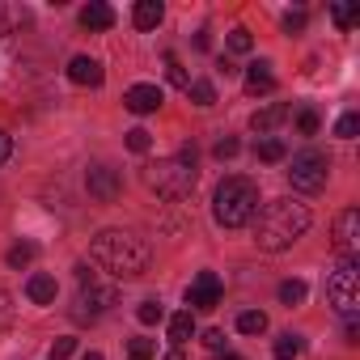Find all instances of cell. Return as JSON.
<instances>
[{
  "mask_svg": "<svg viewBox=\"0 0 360 360\" xmlns=\"http://www.w3.org/2000/svg\"><path fill=\"white\" fill-rule=\"evenodd\" d=\"M9 157H13V140H9V136H5V131H0V165H5V161H9Z\"/></svg>",
  "mask_w": 360,
  "mask_h": 360,
  "instance_id": "obj_38",
  "label": "cell"
},
{
  "mask_svg": "<svg viewBox=\"0 0 360 360\" xmlns=\"http://www.w3.org/2000/svg\"><path fill=\"white\" fill-rule=\"evenodd\" d=\"M148 246L136 238V233H127V229H102L98 238H94V263L98 267H106L115 280H136V276H144L148 271Z\"/></svg>",
  "mask_w": 360,
  "mask_h": 360,
  "instance_id": "obj_2",
  "label": "cell"
},
{
  "mask_svg": "<svg viewBox=\"0 0 360 360\" xmlns=\"http://www.w3.org/2000/svg\"><path fill=\"white\" fill-rule=\"evenodd\" d=\"M225 47H229L233 56H250V47H255V39H250V30H246V26H233V30L225 34Z\"/></svg>",
  "mask_w": 360,
  "mask_h": 360,
  "instance_id": "obj_20",
  "label": "cell"
},
{
  "mask_svg": "<svg viewBox=\"0 0 360 360\" xmlns=\"http://www.w3.org/2000/svg\"><path fill=\"white\" fill-rule=\"evenodd\" d=\"M280 301L284 305H301L305 301V280H284L280 284Z\"/></svg>",
  "mask_w": 360,
  "mask_h": 360,
  "instance_id": "obj_26",
  "label": "cell"
},
{
  "mask_svg": "<svg viewBox=\"0 0 360 360\" xmlns=\"http://www.w3.org/2000/svg\"><path fill=\"white\" fill-rule=\"evenodd\" d=\"M81 360H102V352H85V356H81Z\"/></svg>",
  "mask_w": 360,
  "mask_h": 360,
  "instance_id": "obj_42",
  "label": "cell"
},
{
  "mask_svg": "<svg viewBox=\"0 0 360 360\" xmlns=\"http://www.w3.org/2000/svg\"><path fill=\"white\" fill-rule=\"evenodd\" d=\"M34 255H39V246H34V242H22V246H13V250L5 255V263H9V267H30Z\"/></svg>",
  "mask_w": 360,
  "mask_h": 360,
  "instance_id": "obj_24",
  "label": "cell"
},
{
  "mask_svg": "<svg viewBox=\"0 0 360 360\" xmlns=\"http://www.w3.org/2000/svg\"><path fill=\"white\" fill-rule=\"evenodd\" d=\"M187 94H191L195 106H217V89H212V81H191Z\"/></svg>",
  "mask_w": 360,
  "mask_h": 360,
  "instance_id": "obj_23",
  "label": "cell"
},
{
  "mask_svg": "<svg viewBox=\"0 0 360 360\" xmlns=\"http://www.w3.org/2000/svg\"><path fill=\"white\" fill-rule=\"evenodd\" d=\"M284 30H288V34L305 30V13H301V9H297V13H284Z\"/></svg>",
  "mask_w": 360,
  "mask_h": 360,
  "instance_id": "obj_37",
  "label": "cell"
},
{
  "mask_svg": "<svg viewBox=\"0 0 360 360\" xmlns=\"http://www.w3.org/2000/svg\"><path fill=\"white\" fill-rule=\"evenodd\" d=\"M204 347H212V352H225V330H204Z\"/></svg>",
  "mask_w": 360,
  "mask_h": 360,
  "instance_id": "obj_36",
  "label": "cell"
},
{
  "mask_svg": "<svg viewBox=\"0 0 360 360\" xmlns=\"http://www.w3.org/2000/svg\"><path fill=\"white\" fill-rule=\"evenodd\" d=\"M297 127H301V136H318V115H314V110H301Z\"/></svg>",
  "mask_w": 360,
  "mask_h": 360,
  "instance_id": "obj_35",
  "label": "cell"
},
{
  "mask_svg": "<svg viewBox=\"0 0 360 360\" xmlns=\"http://www.w3.org/2000/svg\"><path fill=\"white\" fill-rule=\"evenodd\" d=\"M255 212H259V187L250 183V178H225V183L217 187V195H212V217H217V225H225V229H242V225H250L255 221Z\"/></svg>",
  "mask_w": 360,
  "mask_h": 360,
  "instance_id": "obj_4",
  "label": "cell"
},
{
  "mask_svg": "<svg viewBox=\"0 0 360 360\" xmlns=\"http://www.w3.org/2000/svg\"><path fill=\"white\" fill-rule=\"evenodd\" d=\"M195 178H200V169H195V148H183V153L165 157V161L144 165V187L157 191L161 200H187V195L195 191Z\"/></svg>",
  "mask_w": 360,
  "mask_h": 360,
  "instance_id": "obj_3",
  "label": "cell"
},
{
  "mask_svg": "<svg viewBox=\"0 0 360 360\" xmlns=\"http://www.w3.org/2000/svg\"><path fill=\"white\" fill-rule=\"evenodd\" d=\"M191 335H195V318H191V309H183V314H174V318H169V343H174V347H183Z\"/></svg>",
  "mask_w": 360,
  "mask_h": 360,
  "instance_id": "obj_18",
  "label": "cell"
},
{
  "mask_svg": "<svg viewBox=\"0 0 360 360\" xmlns=\"http://www.w3.org/2000/svg\"><path fill=\"white\" fill-rule=\"evenodd\" d=\"M356 131H360V115H352V110H347V115H339V123H335V136H339V140H352Z\"/></svg>",
  "mask_w": 360,
  "mask_h": 360,
  "instance_id": "obj_29",
  "label": "cell"
},
{
  "mask_svg": "<svg viewBox=\"0 0 360 360\" xmlns=\"http://www.w3.org/2000/svg\"><path fill=\"white\" fill-rule=\"evenodd\" d=\"M165 77H169V85H178V89H187L191 85V77H187V68L178 64L174 56H165Z\"/></svg>",
  "mask_w": 360,
  "mask_h": 360,
  "instance_id": "obj_27",
  "label": "cell"
},
{
  "mask_svg": "<svg viewBox=\"0 0 360 360\" xmlns=\"http://www.w3.org/2000/svg\"><path fill=\"white\" fill-rule=\"evenodd\" d=\"M81 26L85 30H110L115 26V9L102 5V0H89V5L81 9Z\"/></svg>",
  "mask_w": 360,
  "mask_h": 360,
  "instance_id": "obj_14",
  "label": "cell"
},
{
  "mask_svg": "<svg viewBox=\"0 0 360 360\" xmlns=\"http://www.w3.org/2000/svg\"><path fill=\"white\" fill-rule=\"evenodd\" d=\"M72 352H77V339H56L51 343V360H68Z\"/></svg>",
  "mask_w": 360,
  "mask_h": 360,
  "instance_id": "obj_34",
  "label": "cell"
},
{
  "mask_svg": "<svg viewBox=\"0 0 360 360\" xmlns=\"http://www.w3.org/2000/svg\"><path fill=\"white\" fill-rule=\"evenodd\" d=\"M5 26H9V13H5V5H0V34H5Z\"/></svg>",
  "mask_w": 360,
  "mask_h": 360,
  "instance_id": "obj_40",
  "label": "cell"
},
{
  "mask_svg": "<svg viewBox=\"0 0 360 360\" xmlns=\"http://www.w3.org/2000/svg\"><path fill=\"white\" fill-rule=\"evenodd\" d=\"M161 102H165V94H161L157 85H144V81H140V85H131V89L123 94V106H127L131 115H153Z\"/></svg>",
  "mask_w": 360,
  "mask_h": 360,
  "instance_id": "obj_11",
  "label": "cell"
},
{
  "mask_svg": "<svg viewBox=\"0 0 360 360\" xmlns=\"http://www.w3.org/2000/svg\"><path fill=\"white\" fill-rule=\"evenodd\" d=\"M238 148H242V144H238L233 136H225V140H217V148H212V153H217L221 161H229V157H238Z\"/></svg>",
  "mask_w": 360,
  "mask_h": 360,
  "instance_id": "obj_33",
  "label": "cell"
},
{
  "mask_svg": "<svg viewBox=\"0 0 360 360\" xmlns=\"http://www.w3.org/2000/svg\"><path fill=\"white\" fill-rule=\"evenodd\" d=\"M221 292H225L221 276H217V271H200V276L191 280V288H187V305H191V309H217V305H221Z\"/></svg>",
  "mask_w": 360,
  "mask_h": 360,
  "instance_id": "obj_9",
  "label": "cell"
},
{
  "mask_svg": "<svg viewBox=\"0 0 360 360\" xmlns=\"http://www.w3.org/2000/svg\"><path fill=\"white\" fill-rule=\"evenodd\" d=\"M13 314H18V305H13V297L0 288V330H9L13 326Z\"/></svg>",
  "mask_w": 360,
  "mask_h": 360,
  "instance_id": "obj_30",
  "label": "cell"
},
{
  "mask_svg": "<svg viewBox=\"0 0 360 360\" xmlns=\"http://www.w3.org/2000/svg\"><path fill=\"white\" fill-rule=\"evenodd\" d=\"M68 81H72V85H89V89H98V85L106 81V72H102V64H98L94 56H72V64H68Z\"/></svg>",
  "mask_w": 360,
  "mask_h": 360,
  "instance_id": "obj_12",
  "label": "cell"
},
{
  "mask_svg": "<svg viewBox=\"0 0 360 360\" xmlns=\"http://www.w3.org/2000/svg\"><path fill=\"white\" fill-rule=\"evenodd\" d=\"M288 119V106L284 102H271V106H263V110H255V119H250V127L259 131V136H267V131H276L280 123Z\"/></svg>",
  "mask_w": 360,
  "mask_h": 360,
  "instance_id": "obj_15",
  "label": "cell"
},
{
  "mask_svg": "<svg viewBox=\"0 0 360 360\" xmlns=\"http://www.w3.org/2000/svg\"><path fill=\"white\" fill-rule=\"evenodd\" d=\"M161 360H187V356H183V347H169V352H165Z\"/></svg>",
  "mask_w": 360,
  "mask_h": 360,
  "instance_id": "obj_39",
  "label": "cell"
},
{
  "mask_svg": "<svg viewBox=\"0 0 360 360\" xmlns=\"http://www.w3.org/2000/svg\"><path fill=\"white\" fill-rule=\"evenodd\" d=\"M330 242H335L339 259H356V255H360V208H343V212L335 217Z\"/></svg>",
  "mask_w": 360,
  "mask_h": 360,
  "instance_id": "obj_8",
  "label": "cell"
},
{
  "mask_svg": "<svg viewBox=\"0 0 360 360\" xmlns=\"http://www.w3.org/2000/svg\"><path fill=\"white\" fill-rule=\"evenodd\" d=\"M271 352H276V360H297V356L305 352V339H301V335H292V330H284V335L276 339V347H271Z\"/></svg>",
  "mask_w": 360,
  "mask_h": 360,
  "instance_id": "obj_19",
  "label": "cell"
},
{
  "mask_svg": "<svg viewBox=\"0 0 360 360\" xmlns=\"http://www.w3.org/2000/svg\"><path fill=\"white\" fill-rule=\"evenodd\" d=\"M26 297H30L34 305H51V301H56V280H51V276H43V271H39V276H30Z\"/></svg>",
  "mask_w": 360,
  "mask_h": 360,
  "instance_id": "obj_17",
  "label": "cell"
},
{
  "mask_svg": "<svg viewBox=\"0 0 360 360\" xmlns=\"http://www.w3.org/2000/svg\"><path fill=\"white\" fill-rule=\"evenodd\" d=\"M326 174H330V157L318 153V148H305V153H297L292 165H288V183H292L297 191H305V195H318V191L326 187Z\"/></svg>",
  "mask_w": 360,
  "mask_h": 360,
  "instance_id": "obj_6",
  "label": "cell"
},
{
  "mask_svg": "<svg viewBox=\"0 0 360 360\" xmlns=\"http://www.w3.org/2000/svg\"><path fill=\"white\" fill-rule=\"evenodd\" d=\"M136 318H140L144 326H153V322L165 318V309H161V301H140V305H136Z\"/></svg>",
  "mask_w": 360,
  "mask_h": 360,
  "instance_id": "obj_28",
  "label": "cell"
},
{
  "mask_svg": "<svg viewBox=\"0 0 360 360\" xmlns=\"http://www.w3.org/2000/svg\"><path fill=\"white\" fill-rule=\"evenodd\" d=\"M288 157V148H284V140H276V136H267V140H259V161H267V165H276V161H284Z\"/></svg>",
  "mask_w": 360,
  "mask_h": 360,
  "instance_id": "obj_21",
  "label": "cell"
},
{
  "mask_svg": "<svg viewBox=\"0 0 360 360\" xmlns=\"http://www.w3.org/2000/svg\"><path fill=\"white\" fill-rule=\"evenodd\" d=\"M221 360H246V356H238V352H221Z\"/></svg>",
  "mask_w": 360,
  "mask_h": 360,
  "instance_id": "obj_41",
  "label": "cell"
},
{
  "mask_svg": "<svg viewBox=\"0 0 360 360\" xmlns=\"http://www.w3.org/2000/svg\"><path fill=\"white\" fill-rule=\"evenodd\" d=\"M148 144H153V136H148L144 127H131V131H127V148H131V153H148Z\"/></svg>",
  "mask_w": 360,
  "mask_h": 360,
  "instance_id": "obj_31",
  "label": "cell"
},
{
  "mask_svg": "<svg viewBox=\"0 0 360 360\" xmlns=\"http://www.w3.org/2000/svg\"><path fill=\"white\" fill-rule=\"evenodd\" d=\"M127 360H153V339H131L127 343Z\"/></svg>",
  "mask_w": 360,
  "mask_h": 360,
  "instance_id": "obj_32",
  "label": "cell"
},
{
  "mask_svg": "<svg viewBox=\"0 0 360 360\" xmlns=\"http://www.w3.org/2000/svg\"><path fill=\"white\" fill-rule=\"evenodd\" d=\"M326 301L335 305L339 318L356 322V309H360V259H339V267L326 276Z\"/></svg>",
  "mask_w": 360,
  "mask_h": 360,
  "instance_id": "obj_5",
  "label": "cell"
},
{
  "mask_svg": "<svg viewBox=\"0 0 360 360\" xmlns=\"http://www.w3.org/2000/svg\"><path fill=\"white\" fill-rule=\"evenodd\" d=\"M238 330H242V335H263V330H267V314H263V309H246V314L238 318Z\"/></svg>",
  "mask_w": 360,
  "mask_h": 360,
  "instance_id": "obj_22",
  "label": "cell"
},
{
  "mask_svg": "<svg viewBox=\"0 0 360 360\" xmlns=\"http://www.w3.org/2000/svg\"><path fill=\"white\" fill-rule=\"evenodd\" d=\"M330 18H335L339 30H352V26L360 22V9H356V5H330Z\"/></svg>",
  "mask_w": 360,
  "mask_h": 360,
  "instance_id": "obj_25",
  "label": "cell"
},
{
  "mask_svg": "<svg viewBox=\"0 0 360 360\" xmlns=\"http://www.w3.org/2000/svg\"><path fill=\"white\" fill-rule=\"evenodd\" d=\"M85 187H89V195H94V200H102V204H115V200H119V191H123L119 174H115L110 165H89V169H85Z\"/></svg>",
  "mask_w": 360,
  "mask_h": 360,
  "instance_id": "obj_10",
  "label": "cell"
},
{
  "mask_svg": "<svg viewBox=\"0 0 360 360\" xmlns=\"http://www.w3.org/2000/svg\"><path fill=\"white\" fill-rule=\"evenodd\" d=\"M271 89H276L271 64H267V60H255V64L246 68V94H271Z\"/></svg>",
  "mask_w": 360,
  "mask_h": 360,
  "instance_id": "obj_13",
  "label": "cell"
},
{
  "mask_svg": "<svg viewBox=\"0 0 360 360\" xmlns=\"http://www.w3.org/2000/svg\"><path fill=\"white\" fill-rule=\"evenodd\" d=\"M77 280H81V292H77V318L85 322V318H98V314H106L110 305H115V284H98L94 280V271L89 267H77Z\"/></svg>",
  "mask_w": 360,
  "mask_h": 360,
  "instance_id": "obj_7",
  "label": "cell"
},
{
  "mask_svg": "<svg viewBox=\"0 0 360 360\" xmlns=\"http://www.w3.org/2000/svg\"><path fill=\"white\" fill-rule=\"evenodd\" d=\"M309 221L314 217H309L305 204H297V200H271V204H263V212H255V242H259V250L280 255L297 238H305Z\"/></svg>",
  "mask_w": 360,
  "mask_h": 360,
  "instance_id": "obj_1",
  "label": "cell"
},
{
  "mask_svg": "<svg viewBox=\"0 0 360 360\" xmlns=\"http://www.w3.org/2000/svg\"><path fill=\"white\" fill-rule=\"evenodd\" d=\"M161 18H165V5H161V0H140L136 13H131V22H136L140 30H157Z\"/></svg>",
  "mask_w": 360,
  "mask_h": 360,
  "instance_id": "obj_16",
  "label": "cell"
}]
</instances>
